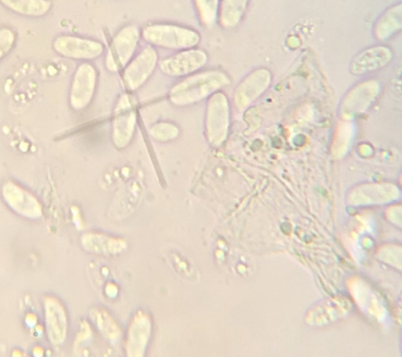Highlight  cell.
I'll list each match as a JSON object with an SVG mask.
<instances>
[{"instance_id": "1", "label": "cell", "mask_w": 402, "mask_h": 357, "mask_svg": "<svg viewBox=\"0 0 402 357\" xmlns=\"http://www.w3.org/2000/svg\"><path fill=\"white\" fill-rule=\"evenodd\" d=\"M141 35L151 46L179 51L196 47L201 41L197 30L169 22L148 24L141 29Z\"/></svg>"}, {"instance_id": "2", "label": "cell", "mask_w": 402, "mask_h": 357, "mask_svg": "<svg viewBox=\"0 0 402 357\" xmlns=\"http://www.w3.org/2000/svg\"><path fill=\"white\" fill-rule=\"evenodd\" d=\"M141 38V29L136 24L121 27L108 46L105 56L107 67L117 69L128 62L136 52Z\"/></svg>"}, {"instance_id": "3", "label": "cell", "mask_w": 402, "mask_h": 357, "mask_svg": "<svg viewBox=\"0 0 402 357\" xmlns=\"http://www.w3.org/2000/svg\"><path fill=\"white\" fill-rule=\"evenodd\" d=\"M53 50L70 59L90 60L100 56L105 50L99 40L72 34H61L52 42Z\"/></svg>"}, {"instance_id": "4", "label": "cell", "mask_w": 402, "mask_h": 357, "mask_svg": "<svg viewBox=\"0 0 402 357\" xmlns=\"http://www.w3.org/2000/svg\"><path fill=\"white\" fill-rule=\"evenodd\" d=\"M44 310L50 341L55 345L62 344L68 330L67 315L62 303L57 298L48 296L44 301Z\"/></svg>"}, {"instance_id": "5", "label": "cell", "mask_w": 402, "mask_h": 357, "mask_svg": "<svg viewBox=\"0 0 402 357\" xmlns=\"http://www.w3.org/2000/svg\"><path fill=\"white\" fill-rule=\"evenodd\" d=\"M393 56L389 46L383 44L372 45L364 49L353 58L350 68L355 74L371 72L387 65Z\"/></svg>"}, {"instance_id": "6", "label": "cell", "mask_w": 402, "mask_h": 357, "mask_svg": "<svg viewBox=\"0 0 402 357\" xmlns=\"http://www.w3.org/2000/svg\"><path fill=\"white\" fill-rule=\"evenodd\" d=\"M207 54L199 48L180 50L178 53L164 59L162 68L169 73H179L193 70L206 63Z\"/></svg>"}, {"instance_id": "7", "label": "cell", "mask_w": 402, "mask_h": 357, "mask_svg": "<svg viewBox=\"0 0 402 357\" xmlns=\"http://www.w3.org/2000/svg\"><path fill=\"white\" fill-rule=\"evenodd\" d=\"M81 243L86 250L100 255H112L121 252L122 241L105 234L88 232L81 238Z\"/></svg>"}, {"instance_id": "8", "label": "cell", "mask_w": 402, "mask_h": 357, "mask_svg": "<svg viewBox=\"0 0 402 357\" xmlns=\"http://www.w3.org/2000/svg\"><path fill=\"white\" fill-rule=\"evenodd\" d=\"M250 0H221L218 20L223 29L236 28L241 22Z\"/></svg>"}, {"instance_id": "9", "label": "cell", "mask_w": 402, "mask_h": 357, "mask_svg": "<svg viewBox=\"0 0 402 357\" xmlns=\"http://www.w3.org/2000/svg\"><path fill=\"white\" fill-rule=\"evenodd\" d=\"M13 13L29 17H40L52 8L51 0H0Z\"/></svg>"}, {"instance_id": "10", "label": "cell", "mask_w": 402, "mask_h": 357, "mask_svg": "<svg viewBox=\"0 0 402 357\" xmlns=\"http://www.w3.org/2000/svg\"><path fill=\"white\" fill-rule=\"evenodd\" d=\"M401 5L390 7L379 17L374 27L377 40H388L401 29Z\"/></svg>"}, {"instance_id": "11", "label": "cell", "mask_w": 402, "mask_h": 357, "mask_svg": "<svg viewBox=\"0 0 402 357\" xmlns=\"http://www.w3.org/2000/svg\"><path fill=\"white\" fill-rule=\"evenodd\" d=\"M90 316L97 328L109 341L114 342L119 337V328L112 316L105 310L94 308Z\"/></svg>"}, {"instance_id": "12", "label": "cell", "mask_w": 402, "mask_h": 357, "mask_svg": "<svg viewBox=\"0 0 402 357\" xmlns=\"http://www.w3.org/2000/svg\"><path fill=\"white\" fill-rule=\"evenodd\" d=\"M221 0H193L200 23L204 27H211L218 20Z\"/></svg>"}, {"instance_id": "13", "label": "cell", "mask_w": 402, "mask_h": 357, "mask_svg": "<svg viewBox=\"0 0 402 357\" xmlns=\"http://www.w3.org/2000/svg\"><path fill=\"white\" fill-rule=\"evenodd\" d=\"M16 33L10 27L4 26L0 30V52L1 58L7 55L15 45Z\"/></svg>"}, {"instance_id": "14", "label": "cell", "mask_w": 402, "mask_h": 357, "mask_svg": "<svg viewBox=\"0 0 402 357\" xmlns=\"http://www.w3.org/2000/svg\"><path fill=\"white\" fill-rule=\"evenodd\" d=\"M91 335L90 326L87 321H83L81 324L80 328L77 333L75 344H80L81 342L87 341Z\"/></svg>"}, {"instance_id": "15", "label": "cell", "mask_w": 402, "mask_h": 357, "mask_svg": "<svg viewBox=\"0 0 402 357\" xmlns=\"http://www.w3.org/2000/svg\"><path fill=\"white\" fill-rule=\"evenodd\" d=\"M105 292L108 297L113 298L116 296L117 293V287L112 282H108L105 285Z\"/></svg>"}, {"instance_id": "16", "label": "cell", "mask_w": 402, "mask_h": 357, "mask_svg": "<svg viewBox=\"0 0 402 357\" xmlns=\"http://www.w3.org/2000/svg\"><path fill=\"white\" fill-rule=\"evenodd\" d=\"M25 323L29 327H34L37 324V317L35 314L30 312L25 317Z\"/></svg>"}, {"instance_id": "17", "label": "cell", "mask_w": 402, "mask_h": 357, "mask_svg": "<svg viewBox=\"0 0 402 357\" xmlns=\"http://www.w3.org/2000/svg\"><path fill=\"white\" fill-rule=\"evenodd\" d=\"M44 354V351L42 347L36 346L33 349V355L36 356H42Z\"/></svg>"}]
</instances>
